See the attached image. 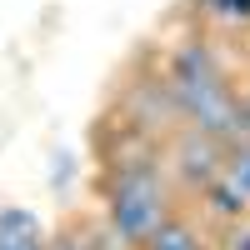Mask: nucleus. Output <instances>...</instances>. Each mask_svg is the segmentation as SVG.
I'll return each instance as SVG.
<instances>
[{
  "label": "nucleus",
  "instance_id": "9d476101",
  "mask_svg": "<svg viewBox=\"0 0 250 250\" xmlns=\"http://www.w3.org/2000/svg\"><path fill=\"white\" fill-rule=\"evenodd\" d=\"M240 135L250 140V90H240Z\"/></svg>",
  "mask_w": 250,
  "mask_h": 250
},
{
  "label": "nucleus",
  "instance_id": "6e6552de",
  "mask_svg": "<svg viewBox=\"0 0 250 250\" xmlns=\"http://www.w3.org/2000/svg\"><path fill=\"white\" fill-rule=\"evenodd\" d=\"M45 250H100V245H90L75 225H65V230H55V235L45 240Z\"/></svg>",
  "mask_w": 250,
  "mask_h": 250
},
{
  "label": "nucleus",
  "instance_id": "39448f33",
  "mask_svg": "<svg viewBox=\"0 0 250 250\" xmlns=\"http://www.w3.org/2000/svg\"><path fill=\"white\" fill-rule=\"evenodd\" d=\"M50 230L40 225V215L20 210V205H5L0 210V250H45Z\"/></svg>",
  "mask_w": 250,
  "mask_h": 250
},
{
  "label": "nucleus",
  "instance_id": "f257e3e1",
  "mask_svg": "<svg viewBox=\"0 0 250 250\" xmlns=\"http://www.w3.org/2000/svg\"><path fill=\"white\" fill-rule=\"evenodd\" d=\"M170 210H180V195L165 180L160 155L110 165V175H105V230L120 250H140L145 235Z\"/></svg>",
  "mask_w": 250,
  "mask_h": 250
},
{
  "label": "nucleus",
  "instance_id": "20e7f679",
  "mask_svg": "<svg viewBox=\"0 0 250 250\" xmlns=\"http://www.w3.org/2000/svg\"><path fill=\"white\" fill-rule=\"evenodd\" d=\"M195 200H200V220L210 225V230H225V225L250 220V195H245V190H235L225 175H220V180H210Z\"/></svg>",
  "mask_w": 250,
  "mask_h": 250
},
{
  "label": "nucleus",
  "instance_id": "423d86ee",
  "mask_svg": "<svg viewBox=\"0 0 250 250\" xmlns=\"http://www.w3.org/2000/svg\"><path fill=\"white\" fill-rule=\"evenodd\" d=\"M200 15L220 30H250V0H200Z\"/></svg>",
  "mask_w": 250,
  "mask_h": 250
},
{
  "label": "nucleus",
  "instance_id": "7ed1b4c3",
  "mask_svg": "<svg viewBox=\"0 0 250 250\" xmlns=\"http://www.w3.org/2000/svg\"><path fill=\"white\" fill-rule=\"evenodd\" d=\"M140 250H215V235H210V225L195 220L190 210H170L150 235H145Z\"/></svg>",
  "mask_w": 250,
  "mask_h": 250
},
{
  "label": "nucleus",
  "instance_id": "1a4fd4ad",
  "mask_svg": "<svg viewBox=\"0 0 250 250\" xmlns=\"http://www.w3.org/2000/svg\"><path fill=\"white\" fill-rule=\"evenodd\" d=\"M215 250H250V220L225 225V230H220V240H215Z\"/></svg>",
  "mask_w": 250,
  "mask_h": 250
},
{
  "label": "nucleus",
  "instance_id": "f03ea898",
  "mask_svg": "<svg viewBox=\"0 0 250 250\" xmlns=\"http://www.w3.org/2000/svg\"><path fill=\"white\" fill-rule=\"evenodd\" d=\"M160 170H165V180L175 185V195L195 200L210 180H220L225 145L210 140L205 130H195V125H175V130L165 135V145H160Z\"/></svg>",
  "mask_w": 250,
  "mask_h": 250
},
{
  "label": "nucleus",
  "instance_id": "0eeeda50",
  "mask_svg": "<svg viewBox=\"0 0 250 250\" xmlns=\"http://www.w3.org/2000/svg\"><path fill=\"white\" fill-rule=\"evenodd\" d=\"M220 175L230 180L235 190L250 195V140H240V145H230V150H225V170H220Z\"/></svg>",
  "mask_w": 250,
  "mask_h": 250
}]
</instances>
